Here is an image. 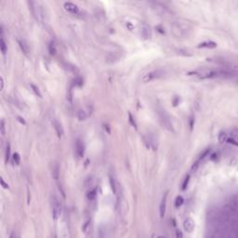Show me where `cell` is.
I'll return each mask as SVG.
<instances>
[{"label":"cell","instance_id":"31","mask_svg":"<svg viewBox=\"0 0 238 238\" xmlns=\"http://www.w3.org/2000/svg\"><path fill=\"white\" fill-rule=\"evenodd\" d=\"M48 49H49V52H50L51 54H55V52H56V48H55V46H54V44H53V43H50V44H49Z\"/></svg>","mask_w":238,"mask_h":238},{"label":"cell","instance_id":"21","mask_svg":"<svg viewBox=\"0 0 238 238\" xmlns=\"http://www.w3.org/2000/svg\"><path fill=\"white\" fill-rule=\"evenodd\" d=\"M9 157H10V145H9V143H7V146H6V154H5L6 163L9 162Z\"/></svg>","mask_w":238,"mask_h":238},{"label":"cell","instance_id":"33","mask_svg":"<svg viewBox=\"0 0 238 238\" xmlns=\"http://www.w3.org/2000/svg\"><path fill=\"white\" fill-rule=\"evenodd\" d=\"M176 234H177V238H182L183 236H182V233L179 230H177V231H176Z\"/></svg>","mask_w":238,"mask_h":238},{"label":"cell","instance_id":"13","mask_svg":"<svg viewBox=\"0 0 238 238\" xmlns=\"http://www.w3.org/2000/svg\"><path fill=\"white\" fill-rule=\"evenodd\" d=\"M17 41H18V44H19V46H20L22 51L23 52V54L27 55V53H28V46L26 45V43L24 42V40L20 39V38H18Z\"/></svg>","mask_w":238,"mask_h":238},{"label":"cell","instance_id":"25","mask_svg":"<svg viewBox=\"0 0 238 238\" xmlns=\"http://www.w3.org/2000/svg\"><path fill=\"white\" fill-rule=\"evenodd\" d=\"M230 135H231V137L233 138V139H238V128L237 127H234L233 128V129L231 130L230 132Z\"/></svg>","mask_w":238,"mask_h":238},{"label":"cell","instance_id":"20","mask_svg":"<svg viewBox=\"0 0 238 238\" xmlns=\"http://www.w3.org/2000/svg\"><path fill=\"white\" fill-rule=\"evenodd\" d=\"M0 48H1L2 53L5 54L6 51H7V45H6V42L4 40L3 36H1V38H0Z\"/></svg>","mask_w":238,"mask_h":238},{"label":"cell","instance_id":"12","mask_svg":"<svg viewBox=\"0 0 238 238\" xmlns=\"http://www.w3.org/2000/svg\"><path fill=\"white\" fill-rule=\"evenodd\" d=\"M52 126L54 127V129L56 130V133L59 137H61L62 134H63V129H62V127L61 125V123L57 119H53L52 120Z\"/></svg>","mask_w":238,"mask_h":238},{"label":"cell","instance_id":"40","mask_svg":"<svg viewBox=\"0 0 238 238\" xmlns=\"http://www.w3.org/2000/svg\"><path fill=\"white\" fill-rule=\"evenodd\" d=\"M157 238H166L165 236H162V235H160V236H158Z\"/></svg>","mask_w":238,"mask_h":238},{"label":"cell","instance_id":"30","mask_svg":"<svg viewBox=\"0 0 238 238\" xmlns=\"http://www.w3.org/2000/svg\"><path fill=\"white\" fill-rule=\"evenodd\" d=\"M0 128H1V135L4 136L6 134V126H5V121L1 120V126H0Z\"/></svg>","mask_w":238,"mask_h":238},{"label":"cell","instance_id":"28","mask_svg":"<svg viewBox=\"0 0 238 238\" xmlns=\"http://www.w3.org/2000/svg\"><path fill=\"white\" fill-rule=\"evenodd\" d=\"M190 182V175H187L185 178V179L183 181V183H182V190L184 191L186 190V188H187V186H188V183Z\"/></svg>","mask_w":238,"mask_h":238},{"label":"cell","instance_id":"1","mask_svg":"<svg viewBox=\"0 0 238 238\" xmlns=\"http://www.w3.org/2000/svg\"><path fill=\"white\" fill-rule=\"evenodd\" d=\"M157 114H158V116H159V119H160V122H161L162 126L166 128V130H169L170 132H174V128H173V125L171 123L170 117H169V115L166 114L165 109L159 107L157 109Z\"/></svg>","mask_w":238,"mask_h":238},{"label":"cell","instance_id":"16","mask_svg":"<svg viewBox=\"0 0 238 238\" xmlns=\"http://www.w3.org/2000/svg\"><path fill=\"white\" fill-rule=\"evenodd\" d=\"M52 176H53L55 181L58 182V179H59V177H60V168L58 165L54 166V168L52 169Z\"/></svg>","mask_w":238,"mask_h":238},{"label":"cell","instance_id":"7","mask_svg":"<svg viewBox=\"0 0 238 238\" xmlns=\"http://www.w3.org/2000/svg\"><path fill=\"white\" fill-rule=\"evenodd\" d=\"M140 35L143 36V39L148 40L150 39L152 36V31H151V27L148 24L143 23L140 27Z\"/></svg>","mask_w":238,"mask_h":238},{"label":"cell","instance_id":"32","mask_svg":"<svg viewBox=\"0 0 238 238\" xmlns=\"http://www.w3.org/2000/svg\"><path fill=\"white\" fill-rule=\"evenodd\" d=\"M227 143H231V144H234V145L238 146V143H236L235 140H234L233 138H228V140H227Z\"/></svg>","mask_w":238,"mask_h":238},{"label":"cell","instance_id":"6","mask_svg":"<svg viewBox=\"0 0 238 238\" xmlns=\"http://www.w3.org/2000/svg\"><path fill=\"white\" fill-rule=\"evenodd\" d=\"M143 140L144 143L148 148H151L153 150H157L158 147V143H157V139L153 136V134L149 133L147 134L146 136L143 137Z\"/></svg>","mask_w":238,"mask_h":238},{"label":"cell","instance_id":"38","mask_svg":"<svg viewBox=\"0 0 238 238\" xmlns=\"http://www.w3.org/2000/svg\"><path fill=\"white\" fill-rule=\"evenodd\" d=\"M0 82H1V89H3L4 88V78L2 76L0 77Z\"/></svg>","mask_w":238,"mask_h":238},{"label":"cell","instance_id":"14","mask_svg":"<svg viewBox=\"0 0 238 238\" xmlns=\"http://www.w3.org/2000/svg\"><path fill=\"white\" fill-rule=\"evenodd\" d=\"M217 47V43L212 42V41H208V42H204L199 44L198 48H214Z\"/></svg>","mask_w":238,"mask_h":238},{"label":"cell","instance_id":"10","mask_svg":"<svg viewBox=\"0 0 238 238\" xmlns=\"http://www.w3.org/2000/svg\"><path fill=\"white\" fill-rule=\"evenodd\" d=\"M166 196H168V192H166L164 195L161 203H160L159 205V214H160V218H164L165 214H166Z\"/></svg>","mask_w":238,"mask_h":238},{"label":"cell","instance_id":"27","mask_svg":"<svg viewBox=\"0 0 238 238\" xmlns=\"http://www.w3.org/2000/svg\"><path fill=\"white\" fill-rule=\"evenodd\" d=\"M209 152H210V149H209V148H208V149H205V151H203V153L200 154V156H199V158H198L199 161H201V160H203L205 157H207V156H208V154L209 153Z\"/></svg>","mask_w":238,"mask_h":238},{"label":"cell","instance_id":"26","mask_svg":"<svg viewBox=\"0 0 238 238\" xmlns=\"http://www.w3.org/2000/svg\"><path fill=\"white\" fill-rule=\"evenodd\" d=\"M199 165H200V161H199V160H197L196 162H195L194 164H192V168H191V172H192V173L196 172L197 169H198V168H199Z\"/></svg>","mask_w":238,"mask_h":238},{"label":"cell","instance_id":"23","mask_svg":"<svg viewBox=\"0 0 238 238\" xmlns=\"http://www.w3.org/2000/svg\"><path fill=\"white\" fill-rule=\"evenodd\" d=\"M30 86H31L32 89H33V91L35 92V94L37 95L39 98H41V97H42V94H41V92H40V90H39V88H37L35 85H34V84H30Z\"/></svg>","mask_w":238,"mask_h":238},{"label":"cell","instance_id":"37","mask_svg":"<svg viewBox=\"0 0 238 238\" xmlns=\"http://www.w3.org/2000/svg\"><path fill=\"white\" fill-rule=\"evenodd\" d=\"M99 237H100V238H102V237L104 238V234L102 233V231H101V229H100V231H99Z\"/></svg>","mask_w":238,"mask_h":238},{"label":"cell","instance_id":"2","mask_svg":"<svg viewBox=\"0 0 238 238\" xmlns=\"http://www.w3.org/2000/svg\"><path fill=\"white\" fill-rule=\"evenodd\" d=\"M171 31L176 37H185L189 34L190 28L182 22H174L171 26Z\"/></svg>","mask_w":238,"mask_h":238},{"label":"cell","instance_id":"3","mask_svg":"<svg viewBox=\"0 0 238 238\" xmlns=\"http://www.w3.org/2000/svg\"><path fill=\"white\" fill-rule=\"evenodd\" d=\"M164 74H165L164 71L157 69V70H154V71H152V72L145 74L141 79H143V81L144 83H148V82H151L154 79H157V78H160V77L164 76Z\"/></svg>","mask_w":238,"mask_h":238},{"label":"cell","instance_id":"9","mask_svg":"<svg viewBox=\"0 0 238 238\" xmlns=\"http://www.w3.org/2000/svg\"><path fill=\"white\" fill-rule=\"evenodd\" d=\"M75 151H76L77 156H78L79 157H82L83 156H84L85 144H84V143H83V140L80 139H77L75 141Z\"/></svg>","mask_w":238,"mask_h":238},{"label":"cell","instance_id":"22","mask_svg":"<svg viewBox=\"0 0 238 238\" xmlns=\"http://www.w3.org/2000/svg\"><path fill=\"white\" fill-rule=\"evenodd\" d=\"M183 202H184V200H183V197L182 196H181V195L177 196L176 200H175V207L176 208H179L183 204Z\"/></svg>","mask_w":238,"mask_h":238},{"label":"cell","instance_id":"24","mask_svg":"<svg viewBox=\"0 0 238 238\" xmlns=\"http://www.w3.org/2000/svg\"><path fill=\"white\" fill-rule=\"evenodd\" d=\"M12 158H13V161L15 162V164L17 166H19L21 164V156H20V154H19L18 153H13V156H12Z\"/></svg>","mask_w":238,"mask_h":238},{"label":"cell","instance_id":"15","mask_svg":"<svg viewBox=\"0 0 238 238\" xmlns=\"http://www.w3.org/2000/svg\"><path fill=\"white\" fill-rule=\"evenodd\" d=\"M228 140V134L226 132H221L220 134H218V143H220L221 144L224 143L225 141H227Z\"/></svg>","mask_w":238,"mask_h":238},{"label":"cell","instance_id":"35","mask_svg":"<svg viewBox=\"0 0 238 238\" xmlns=\"http://www.w3.org/2000/svg\"><path fill=\"white\" fill-rule=\"evenodd\" d=\"M9 238H20V237H19V235L16 233H11Z\"/></svg>","mask_w":238,"mask_h":238},{"label":"cell","instance_id":"5","mask_svg":"<svg viewBox=\"0 0 238 238\" xmlns=\"http://www.w3.org/2000/svg\"><path fill=\"white\" fill-rule=\"evenodd\" d=\"M29 4L31 5V10H32V12H33V14L35 17V19L41 22L44 18V13H43L42 8L36 2L31 1V2H29Z\"/></svg>","mask_w":238,"mask_h":238},{"label":"cell","instance_id":"36","mask_svg":"<svg viewBox=\"0 0 238 238\" xmlns=\"http://www.w3.org/2000/svg\"><path fill=\"white\" fill-rule=\"evenodd\" d=\"M18 121H20L22 124H23V125H25L26 123H25V120L23 119V118H22L21 116H18Z\"/></svg>","mask_w":238,"mask_h":238},{"label":"cell","instance_id":"39","mask_svg":"<svg viewBox=\"0 0 238 238\" xmlns=\"http://www.w3.org/2000/svg\"><path fill=\"white\" fill-rule=\"evenodd\" d=\"M178 101H179V98H178V97H176V98H175L174 102H173V103H174V106H176V105L178 104Z\"/></svg>","mask_w":238,"mask_h":238},{"label":"cell","instance_id":"8","mask_svg":"<svg viewBox=\"0 0 238 238\" xmlns=\"http://www.w3.org/2000/svg\"><path fill=\"white\" fill-rule=\"evenodd\" d=\"M63 7H64V9L67 10L68 12L72 14H77L79 12V8L78 6L72 3V2H65L63 4Z\"/></svg>","mask_w":238,"mask_h":238},{"label":"cell","instance_id":"34","mask_svg":"<svg viewBox=\"0 0 238 238\" xmlns=\"http://www.w3.org/2000/svg\"><path fill=\"white\" fill-rule=\"evenodd\" d=\"M1 184H2V186H3V188H5V189H9V185H8V184H6V182H4V179H1Z\"/></svg>","mask_w":238,"mask_h":238},{"label":"cell","instance_id":"17","mask_svg":"<svg viewBox=\"0 0 238 238\" xmlns=\"http://www.w3.org/2000/svg\"><path fill=\"white\" fill-rule=\"evenodd\" d=\"M109 181H110V185H111V188L114 192V194H115V192H116V182H115V179L114 178V176L111 174L109 176Z\"/></svg>","mask_w":238,"mask_h":238},{"label":"cell","instance_id":"19","mask_svg":"<svg viewBox=\"0 0 238 238\" xmlns=\"http://www.w3.org/2000/svg\"><path fill=\"white\" fill-rule=\"evenodd\" d=\"M88 200H93V199H95V197L97 196V189H93L91 191H89L88 192Z\"/></svg>","mask_w":238,"mask_h":238},{"label":"cell","instance_id":"18","mask_svg":"<svg viewBox=\"0 0 238 238\" xmlns=\"http://www.w3.org/2000/svg\"><path fill=\"white\" fill-rule=\"evenodd\" d=\"M77 117H78V119L80 121H84L88 117V114L84 110H79L78 113H77Z\"/></svg>","mask_w":238,"mask_h":238},{"label":"cell","instance_id":"11","mask_svg":"<svg viewBox=\"0 0 238 238\" xmlns=\"http://www.w3.org/2000/svg\"><path fill=\"white\" fill-rule=\"evenodd\" d=\"M183 227H184V230L186 231H188V233H192V231H194V228H195V222L194 221L192 220V218H186L183 222Z\"/></svg>","mask_w":238,"mask_h":238},{"label":"cell","instance_id":"4","mask_svg":"<svg viewBox=\"0 0 238 238\" xmlns=\"http://www.w3.org/2000/svg\"><path fill=\"white\" fill-rule=\"evenodd\" d=\"M51 208H52V217L54 221H57L61 214V205L55 195L51 199Z\"/></svg>","mask_w":238,"mask_h":238},{"label":"cell","instance_id":"29","mask_svg":"<svg viewBox=\"0 0 238 238\" xmlns=\"http://www.w3.org/2000/svg\"><path fill=\"white\" fill-rule=\"evenodd\" d=\"M128 121H129V123L134 127H137V125H136V122H135V120H134V118L132 117V115H131V114L130 113H128Z\"/></svg>","mask_w":238,"mask_h":238}]
</instances>
